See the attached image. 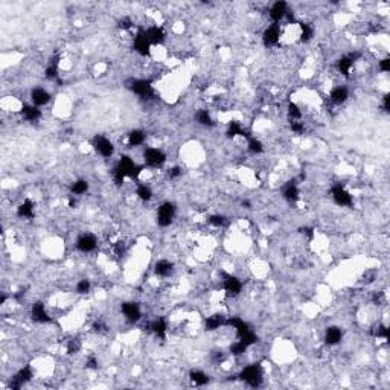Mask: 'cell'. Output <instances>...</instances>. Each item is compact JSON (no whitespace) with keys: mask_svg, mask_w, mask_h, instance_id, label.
<instances>
[{"mask_svg":"<svg viewBox=\"0 0 390 390\" xmlns=\"http://www.w3.org/2000/svg\"><path fill=\"white\" fill-rule=\"evenodd\" d=\"M146 142V131L142 128H134L127 134V143L130 148H139Z\"/></svg>","mask_w":390,"mask_h":390,"instance_id":"cell-28","label":"cell"},{"mask_svg":"<svg viewBox=\"0 0 390 390\" xmlns=\"http://www.w3.org/2000/svg\"><path fill=\"white\" fill-rule=\"evenodd\" d=\"M287 116H288L290 122L291 121H302L304 119V112L294 101H290L288 105H287Z\"/></svg>","mask_w":390,"mask_h":390,"instance_id":"cell-34","label":"cell"},{"mask_svg":"<svg viewBox=\"0 0 390 390\" xmlns=\"http://www.w3.org/2000/svg\"><path fill=\"white\" fill-rule=\"evenodd\" d=\"M208 222L214 227H224L227 224V218L224 215H219V214H215V215H211L208 218Z\"/></svg>","mask_w":390,"mask_h":390,"instance_id":"cell-39","label":"cell"},{"mask_svg":"<svg viewBox=\"0 0 390 390\" xmlns=\"http://www.w3.org/2000/svg\"><path fill=\"white\" fill-rule=\"evenodd\" d=\"M378 70H380L381 73H389V70H390L389 57H383L381 60H378Z\"/></svg>","mask_w":390,"mask_h":390,"instance_id":"cell-41","label":"cell"},{"mask_svg":"<svg viewBox=\"0 0 390 390\" xmlns=\"http://www.w3.org/2000/svg\"><path fill=\"white\" fill-rule=\"evenodd\" d=\"M60 61H61V57L58 53L50 57V60H49V63L46 64V69H44L46 80L55 81V80L60 78Z\"/></svg>","mask_w":390,"mask_h":390,"instance_id":"cell-24","label":"cell"},{"mask_svg":"<svg viewBox=\"0 0 390 390\" xmlns=\"http://www.w3.org/2000/svg\"><path fill=\"white\" fill-rule=\"evenodd\" d=\"M90 189V183L87 181L86 178H77L70 183L69 186V191H70V195L73 197H83L86 195Z\"/></svg>","mask_w":390,"mask_h":390,"instance_id":"cell-30","label":"cell"},{"mask_svg":"<svg viewBox=\"0 0 390 390\" xmlns=\"http://www.w3.org/2000/svg\"><path fill=\"white\" fill-rule=\"evenodd\" d=\"M331 198L340 208H352L354 206V195L347 191V188L342 183H336L331 188Z\"/></svg>","mask_w":390,"mask_h":390,"instance_id":"cell-7","label":"cell"},{"mask_svg":"<svg viewBox=\"0 0 390 390\" xmlns=\"http://www.w3.org/2000/svg\"><path fill=\"white\" fill-rule=\"evenodd\" d=\"M349 99V88L346 86H336L328 95V101L332 105H343Z\"/></svg>","mask_w":390,"mask_h":390,"instance_id":"cell-21","label":"cell"},{"mask_svg":"<svg viewBox=\"0 0 390 390\" xmlns=\"http://www.w3.org/2000/svg\"><path fill=\"white\" fill-rule=\"evenodd\" d=\"M166 174H168V178L170 180H178L181 175H183V168L181 166H171L168 171H166Z\"/></svg>","mask_w":390,"mask_h":390,"instance_id":"cell-40","label":"cell"},{"mask_svg":"<svg viewBox=\"0 0 390 390\" xmlns=\"http://www.w3.org/2000/svg\"><path fill=\"white\" fill-rule=\"evenodd\" d=\"M119 29H122V31H130L131 28L134 26V23H133V20H131L130 17H122L121 20H119Z\"/></svg>","mask_w":390,"mask_h":390,"instance_id":"cell-43","label":"cell"},{"mask_svg":"<svg viewBox=\"0 0 390 390\" xmlns=\"http://www.w3.org/2000/svg\"><path fill=\"white\" fill-rule=\"evenodd\" d=\"M90 291H91V282H90L88 279L83 277V279L77 281V284H75V293H77V294L86 296Z\"/></svg>","mask_w":390,"mask_h":390,"instance_id":"cell-36","label":"cell"},{"mask_svg":"<svg viewBox=\"0 0 390 390\" xmlns=\"http://www.w3.org/2000/svg\"><path fill=\"white\" fill-rule=\"evenodd\" d=\"M194 121L200 125V127H205V128H212L215 127V121L211 115V112L208 108H200L195 112L194 115Z\"/></svg>","mask_w":390,"mask_h":390,"instance_id":"cell-27","label":"cell"},{"mask_svg":"<svg viewBox=\"0 0 390 390\" xmlns=\"http://www.w3.org/2000/svg\"><path fill=\"white\" fill-rule=\"evenodd\" d=\"M98 236L95 233H90V232H83L81 235H78L77 241H75V249L80 252V253H84V255H88V253H93L96 249H98Z\"/></svg>","mask_w":390,"mask_h":390,"instance_id":"cell-8","label":"cell"},{"mask_svg":"<svg viewBox=\"0 0 390 390\" xmlns=\"http://www.w3.org/2000/svg\"><path fill=\"white\" fill-rule=\"evenodd\" d=\"M148 329H150V332H151V334H154L157 339L165 340V339H166V336H168L170 323H168V320H166L165 317L159 315V317H156L154 320H151V322H150Z\"/></svg>","mask_w":390,"mask_h":390,"instance_id":"cell-15","label":"cell"},{"mask_svg":"<svg viewBox=\"0 0 390 390\" xmlns=\"http://www.w3.org/2000/svg\"><path fill=\"white\" fill-rule=\"evenodd\" d=\"M81 349V342L80 340H70L67 343V354H77L78 350Z\"/></svg>","mask_w":390,"mask_h":390,"instance_id":"cell-44","label":"cell"},{"mask_svg":"<svg viewBox=\"0 0 390 390\" xmlns=\"http://www.w3.org/2000/svg\"><path fill=\"white\" fill-rule=\"evenodd\" d=\"M134 192H136V197L143 203H150L154 198V191L148 183H137Z\"/></svg>","mask_w":390,"mask_h":390,"instance_id":"cell-31","label":"cell"},{"mask_svg":"<svg viewBox=\"0 0 390 390\" xmlns=\"http://www.w3.org/2000/svg\"><path fill=\"white\" fill-rule=\"evenodd\" d=\"M323 340H325V343L329 347L340 345L342 340H343V329L340 326H329V328H326Z\"/></svg>","mask_w":390,"mask_h":390,"instance_id":"cell-22","label":"cell"},{"mask_svg":"<svg viewBox=\"0 0 390 390\" xmlns=\"http://www.w3.org/2000/svg\"><path fill=\"white\" fill-rule=\"evenodd\" d=\"M142 159H143V165L145 166H148L151 170H159V168H162L166 163L168 156H166V153L162 148L145 146L143 151H142Z\"/></svg>","mask_w":390,"mask_h":390,"instance_id":"cell-2","label":"cell"},{"mask_svg":"<svg viewBox=\"0 0 390 390\" xmlns=\"http://www.w3.org/2000/svg\"><path fill=\"white\" fill-rule=\"evenodd\" d=\"M238 378L246 383L249 387H259L264 381V370H262V366L258 364V363H252V364H247L241 369Z\"/></svg>","mask_w":390,"mask_h":390,"instance_id":"cell-3","label":"cell"},{"mask_svg":"<svg viewBox=\"0 0 390 390\" xmlns=\"http://www.w3.org/2000/svg\"><path fill=\"white\" fill-rule=\"evenodd\" d=\"M34 378V370L29 364L20 367L14 375L12 378L9 380V387L12 390H20L23 386H26L29 381H32Z\"/></svg>","mask_w":390,"mask_h":390,"instance_id":"cell-9","label":"cell"},{"mask_svg":"<svg viewBox=\"0 0 390 390\" xmlns=\"http://www.w3.org/2000/svg\"><path fill=\"white\" fill-rule=\"evenodd\" d=\"M381 108L384 110V113H389L390 110V95L389 93H384L383 98H381Z\"/></svg>","mask_w":390,"mask_h":390,"instance_id":"cell-45","label":"cell"},{"mask_svg":"<svg viewBox=\"0 0 390 390\" xmlns=\"http://www.w3.org/2000/svg\"><path fill=\"white\" fill-rule=\"evenodd\" d=\"M226 322H227V315H224L222 312H214V314H211V315L206 317L205 328H206V331H209V332L218 331L219 328H224V326H226Z\"/></svg>","mask_w":390,"mask_h":390,"instance_id":"cell-25","label":"cell"},{"mask_svg":"<svg viewBox=\"0 0 390 390\" xmlns=\"http://www.w3.org/2000/svg\"><path fill=\"white\" fill-rule=\"evenodd\" d=\"M29 99H31V104H34L35 107L42 108V107L47 105L50 102L52 95L44 87H34L31 90V93H29Z\"/></svg>","mask_w":390,"mask_h":390,"instance_id":"cell-16","label":"cell"},{"mask_svg":"<svg viewBox=\"0 0 390 390\" xmlns=\"http://www.w3.org/2000/svg\"><path fill=\"white\" fill-rule=\"evenodd\" d=\"M99 366V361H98V357L95 355H88L86 360V369H90V370H96Z\"/></svg>","mask_w":390,"mask_h":390,"instance_id":"cell-42","label":"cell"},{"mask_svg":"<svg viewBox=\"0 0 390 390\" xmlns=\"http://www.w3.org/2000/svg\"><path fill=\"white\" fill-rule=\"evenodd\" d=\"M145 32H146V37H148L151 46H162V44H165L166 39H168L165 29L159 25H153V26L145 28Z\"/></svg>","mask_w":390,"mask_h":390,"instance_id":"cell-17","label":"cell"},{"mask_svg":"<svg viewBox=\"0 0 390 390\" xmlns=\"http://www.w3.org/2000/svg\"><path fill=\"white\" fill-rule=\"evenodd\" d=\"M221 285H222V291L229 299H236L238 296H241L243 290H244V282L241 277H238L236 274L227 273V271H221Z\"/></svg>","mask_w":390,"mask_h":390,"instance_id":"cell-1","label":"cell"},{"mask_svg":"<svg viewBox=\"0 0 390 390\" xmlns=\"http://www.w3.org/2000/svg\"><path fill=\"white\" fill-rule=\"evenodd\" d=\"M20 115H22L23 121H26V122H39L42 119V116H43V112L39 107H35L34 104L29 102V104H23L22 105Z\"/></svg>","mask_w":390,"mask_h":390,"instance_id":"cell-19","label":"cell"},{"mask_svg":"<svg viewBox=\"0 0 390 390\" xmlns=\"http://www.w3.org/2000/svg\"><path fill=\"white\" fill-rule=\"evenodd\" d=\"M290 5L284 0H277L274 2L270 8H268V17L271 20V23L274 25H281V22H284L287 18V15L290 14Z\"/></svg>","mask_w":390,"mask_h":390,"instance_id":"cell-12","label":"cell"},{"mask_svg":"<svg viewBox=\"0 0 390 390\" xmlns=\"http://www.w3.org/2000/svg\"><path fill=\"white\" fill-rule=\"evenodd\" d=\"M127 87L130 88L131 91L142 98V99H151L154 96V86L151 80L146 78H131L130 81L127 83Z\"/></svg>","mask_w":390,"mask_h":390,"instance_id":"cell-6","label":"cell"},{"mask_svg":"<svg viewBox=\"0 0 390 390\" xmlns=\"http://www.w3.org/2000/svg\"><path fill=\"white\" fill-rule=\"evenodd\" d=\"M249 349H250V347L247 346L244 342L236 340V342H233V343L230 345V347H229V352H230L233 357H241V355H244Z\"/></svg>","mask_w":390,"mask_h":390,"instance_id":"cell-37","label":"cell"},{"mask_svg":"<svg viewBox=\"0 0 390 390\" xmlns=\"http://www.w3.org/2000/svg\"><path fill=\"white\" fill-rule=\"evenodd\" d=\"M247 151L252 154V156H261V154H264V151H265V145H264V142L258 139L256 136H250L249 139H247Z\"/></svg>","mask_w":390,"mask_h":390,"instance_id":"cell-33","label":"cell"},{"mask_svg":"<svg viewBox=\"0 0 390 390\" xmlns=\"http://www.w3.org/2000/svg\"><path fill=\"white\" fill-rule=\"evenodd\" d=\"M91 148L102 159H112L115 156V151H116V146L112 142V139H108L104 134H96L91 139Z\"/></svg>","mask_w":390,"mask_h":390,"instance_id":"cell-4","label":"cell"},{"mask_svg":"<svg viewBox=\"0 0 390 390\" xmlns=\"http://www.w3.org/2000/svg\"><path fill=\"white\" fill-rule=\"evenodd\" d=\"M20 219H34L35 218V203L31 198H25L15 211Z\"/></svg>","mask_w":390,"mask_h":390,"instance_id":"cell-23","label":"cell"},{"mask_svg":"<svg viewBox=\"0 0 390 390\" xmlns=\"http://www.w3.org/2000/svg\"><path fill=\"white\" fill-rule=\"evenodd\" d=\"M290 131L296 136H302L306 131V125L304 121H291L290 122Z\"/></svg>","mask_w":390,"mask_h":390,"instance_id":"cell-38","label":"cell"},{"mask_svg":"<svg viewBox=\"0 0 390 390\" xmlns=\"http://www.w3.org/2000/svg\"><path fill=\"white\" fill-rule=\"evenodd\" d=\"M151 43L146 37L145 28H140L133 39V50L140 57H150L151 55Z\"/></svg>","mask_w":390,"mask_h":390,"instance_id":"cell-11","label":"cell"},{"mask_svg":"<svg viewBox=\"0 0 390 390\" xmlns=\"http://www.w3.org/2000/svg\"><path fill=\"white\" fill-rule=\"evenodd\" d=\"M282 197L285 201L288 203H296L299 198H301V189H299V184L296 183V180H290L288 183L284 184L282 188Z\"/></svg>","mask_w":390,"mask_h":390,"instance_id":"cell-20","label":"cell"},{"mask_svg":"<svg viewBox=\"0 0 390 390\" xmlns=\"http://www.w3.org/2000/svg\"><path fill=\"white\" fill-rule=\"evenodd\" d=\"M29 314H31L32 320H34L35 323L47 325V323L52 322V317H50V314H49L46 305H44L43 302H40V301H39V302H34V304L31 305Z\"/></svg>","mask_w":390,"mask_h":390,"instance_id":"cell-14","label":"cell"},{"mask_svg":"<svg viewBox=\"0 0 390 390\" xmlns=\"http://www.w3.org/2000/svg\"><path fill=\"white\" fill-rule=\"evenodd\" d=\"M153 270H154V274H156L157 277H160V279H168V277L173 276L174 270H175V265H174L173 261L162 258V259L156 261Z\"/></svg>","mask_w":390,"mask_h":390,"instance_id":"cell-18","label":"cell"},{"mask_svg":"<svg viewBox=\"0 0 390 390\" xmlns=\"http://www.w3.org/2000/svg\"><path fill=\"white\" fill-rule=\"evenodd\" d=\"M226 136L229 139H235V137H246L249 139L250 137V133L246 130V127L238 122V121H230L227 124V130H226Z\"/></svg>","mask_w":390,"mask_h":390,"instance_id":"cell-26","label":"cell"},{"mask_svg":"<svg viewBox=\"0 0 390 390\" xmlns=\"http://www.w3.org/2000/svg\"><path fill=\"white\" fill-rule=\"evenodd\" d=\"M189 381L197 386V387H203L209 383V375L201 370V369H191L189 372Z\"/></svg>","mask_w":390,"mask_h":390,"instance_id":"cell-32","label":"cell"},{"mask_svg":"<svg viewBox=\"0 0 390 390\" xmlns=\"http://www.w3.org/2000/svg\"><path fill=\"white\" fill-rule=\"evenodd\" d=\"M298 25H299V42L302 44L309 43L315 35L314 26L308 22H298Z\"/></svg>","mask_w":390,"mask_h":390,"instance_id":"cell-29","label":"cell"},{"mask_svg":"<svg viewBox=\"0 0 390 390\" xmlns=\"http://www.w3.org/2000/svg\"><path fill=\"white\" fill-rule=\"evenodd\" d=\"M121 312L124 315V319L128 323H137L142 319V308L140 305L134 301H127L121 304Z\"/></svg>","mask_w":390,"mask_h":390,"instance_id":"cell-13","label":"cell"},{"mask_svg":"<svg viewBox=\"0 0 390 390\" xmlns=\"http://www.w3.org/2000/svg\"><path fill=\"white\" fill-rule=\"evenodd\" d=\"M372 336H374L375 339H380V340L389 342V337H390L389 326H387V325H384V323H378L377 326H374V329H372Z\"/></svg>","mask_w":390,"mask_h":390,"instance_id":"cell-35","label":"cell"},{"mask_svg":"<svg viewBox=\"0 0 390 390\" xmlns=\"http://www.w3.org/2000/svg\"><path fill=\"white\" fill-rule=\"evenodd\" d=\"M261 39H262V44L265 47H270V49L276 47L277 44L281 43V40H282V26L281 25H274V23L268 25L262 31Z\"/></svg>","mask_w":390,"mask_h":390,"instance_id":"cell-10","label":"cell"},{"mask_svg":"<svg viewBox=\"0 0 390 390\" xmlns=\"http://www.w3.org/2000/svg\"><path fill=\"white\" fill-rule=\"evenodd\" d=\"M177 217V206L173 201H163L159 205L157 212H156V222L159 227L166 229L174 222V219Z\"/></svg>","mask_w":390,"mask_h":390,"instance_id":"cell-5","label":"cell"}]
</instances>
